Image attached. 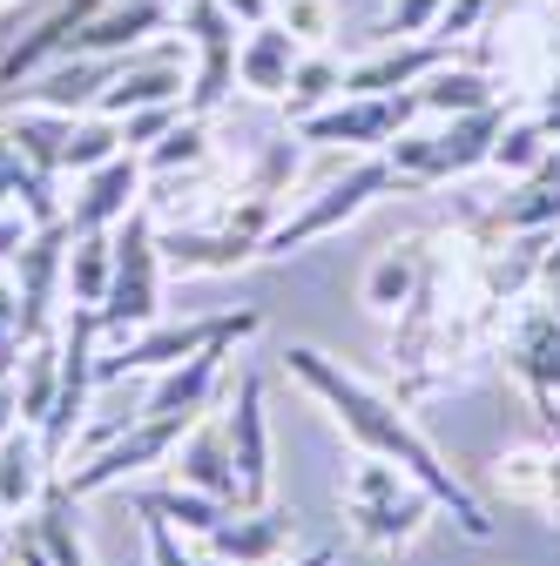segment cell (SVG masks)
<instances>
[{"instance_id": "6da1fadb", "label": "cell", "mask_w": 560, "mask_h": 566, "mask_svg": "<svg viewBox=\"0 0 560 566\" xmlns=\"http://www.w3.org/2000/svg\"><path fill=\"white\" fill-rule=\"evenodd\" d=\"M284 371H291V385H304V391L338 418V432L352 439L359 452L392 459L398 472H412L418 485H426V492H433V506H446L453 526H459L466 539H494V520H486V506L473 500V485L433 452V439L418 432V424H412L385 391H372L359 371H344L331 350H318V344H291V350H284Z\"/></svg>"}, {"instance_id": "7a4b0ae2", "label": "cell", "mask_w": 560, "mask_h": 566, "mask_svg": "<svg viewBox=\"0 0 560 566\" xmlns=\"http://www.w3.org/2000/svg\"><path fill=\"white\" fill-rule=\"evenodd\" d=\"M344 520H352V539L372 553H405L433 520V492L412 472H398L392 459L359 452V465L344 472Z\"/></svg>"}, {"instance_id": "3957f363", "label": "cell", "mask_w": 560, "mask_h": 566, "mask_svg": "<svg viewBox=\"0 0 560 566\" xmlns=\"http://www.w3.org/2000/svg\"><path fill=\"white\" fill-rule=\"evenodd\" d=\"M514 108L494 102V108H473V115H446L439 128H405L385 163H392V189H439V182H459L473 169H486V156H494V135Z\"/></svg>"}, {"instance_id": "277c9868", "label": "cell", "mask_w": 560, "mask_h": 566, "mask_svg": "<svg viewBox=\"0 0 560 566\" xmlns=\"http://www.w3.org/2000/svg\"><path fill=\"white\" fill-rule=\"evenodd\" d=\"M163 230H156V209L135 202L128 217L115 223V276H108V297H102V337H135L163 324Z\"/></svg>"}, {"instance_id": "5b68a950", "label": "cell", "mask_w": 560, "mask_h": 566, "mask_svg": "<svg viewBox=\"0 0 560 566\" xmlns=\"http://www.w3.org/2000/svg\"><path fill=\"white\" fill-rule=\"evenodd\" d=\"M378 196H392V163H385V156H352L338 182H324L318 196H304L298 209H284V217L270 223L263 256H291V250H304V243H318V237L344 230L352 217H365Z\"/></svg>"}, {"instance_id": "8992f818", "label": "cell", "mask_w": 560, "mask_h": 566, "mask_svg": "<svg viewBox=\"0 0 560 566\" xmlns=\"http://www.w3.org/2000/svg\"><path fill=\"white\" fill-rule=\"evenodd\" d=\"M189 424H196V418H149V411H135L115 439H102L95 452H82V459L68 465L61 479H68V492H75V500L115 492V485H128V479H143V472L169 465V452L183 446Z\"/></svg>"}, {"instance_id": "52a82bcc", "label": "cell", "mask_w": 560, "mask_h": 566, "mask_svg": "<svg viewBox=\"0 0 560 566\" xmlns=\"http://www.w3.org/2000/svg\"><path fill=\"white\" fill-rule=\"evenodd\" d=\"M176 34L189 48V95L183 108L189 115H217L237 88V41H243V21L224 8V0H176Z\"/></svg>"}, {"instance_id": "ba28073f", "label": "cell", "mask_w": 560, "mask_h": 566, "mask_svg": "<svg viewBox=\"0 0 560 566\" xmlns=\"http://www.w3.org/2000/svg\"><path fill=\"white\" fill-rule=\"evenodd\" d=\"M426 115L418 108V88H398V95H338L331 108L291 122L298 142H318V149H344V156H385L392 142Z\"/></svg>"}, {"instance_id": "9c48e42d", "label": "cell", "mask_w": 560, "mask_h": 566, "mask_svg": "<svg viewBox=\"0 0 560 566\" xmlns=\"http://www.w3.org/2000/svg\"><path fill=\"white\" fill-rule=\"evenodd\" d=\"M263 331V317L257 311H217V317H183V324H149V331H135V337H122L108 358H95V385H115V378H128V371H169V365H183L189 350H203L209 337H257Z\"/></svg>"}, {"instance_id": "30bf717a", "label": "cell", "mask_w": 560, "mask_h": 566, "mask_svg": "<svg viewBox=\"0 0 560 566\" xmlns=\"http://www.w3.org/2000/svg\"><path fill=\"white\" fill-rule=\"evenodd\" d=\"M68 243H75L68 223H34V237L8 263L14 270V291H21V324H14L21 344L48 337L54 331V304H68Z\"/></svg>"}, {"instance_id": "8fae6325", "label": "cell", "mask_w": 560, "mask_h": 566, "mask_svg": "<svg viewBox=\"0 0 560 566\" xmlns=\"http://www.w3.org/2000/svg\"><path fill=\"white\" fill-rule=\"evenodd\" d=\"M75 506H82V500L68 492V479H54V485L41 492V506H34V513L8 520V553H14L21 566H95Z\"/></svg>"}, {"instance_id": "7c38bea8", "label": "cell", "mask_w": 560, "mask_h": 566, "mask_svg": "<svg viewBox=\"0 0 560 566\" xmlns=\"http://www.w3.org/2000/svg\"><path fill=\"white\" fill-rule=\"evenodd\" d=\"M224 439L237 459V506H270V485H277V459H270V411H263V378L243 371L237 398L224 411Z\"/></svg>"}, {"instance_id": "4fadbf2b", "label": "cell", "mask_w": 560, "mask_h": 566, "mask_svg": "<svg viewBox=\"0 0 560 566\" xmlns=\"http://www.w3.org/2000/svg\"><path fill=\"white\" fill-rule=\"evenodd\" d=\"M143 189H149V169H143V156L135 149H122V156H108L102 169H89V176H75V196L61 202V223L75 230V237H89V230H115L135 202H143Z\"/></svg>"}, {"instance_id": "5bb4252c", "label": "cell", "mask_w": 560, "mask_h": 566, "mask_svg": "<svg viewBox=\"0 0 560 566\" xmlns=\"http://www.w3.org/2000/svg\"><path fill=\"white\" fill-rule=\"evenodd\" d=\"M237 344H243V337H209L203 350H189L183 365L156 371L143 411H149V418H203L209 405H217V391H224V365L237 358Z\"/></svg>"}, {"instance_id": "9a60e30c", "label": "cell", "mask_w": 560, "mask_h": 566, "mask_svg": "<svg viewBox=\"0 0 560 566\" xmlns=\"http://www.w3.org/2000/svg\"><path fill=\"white\" fill-rule=\"evenodd\" d=\"M459 48L453 41H426V34H412V41H378L372 54L359 61H344V95H398V88H418L433 75L439 61H453Z\"/></svg>"}, {"instance_id": "2e32d148", "label": "cell", "mask_w": 560, "mask_h": 566, "mask_svg": "<svg viewBox=\"0 0 560 566\" xmlns=\"http://www.w3.org/2000/svg\"><path fill=\"white\" fill-rule=\"evenodd\" d=\"M115 67H122V54H61L41 75H28L14 95L34 108H54V115H89L102 102V88L115 82Z\"/></svg>"}, {"instance_id": "e0dca14e", "label": "cell", "mask_w": 560, "mask_h": 566, "mask_svg": "<svg viewBox=\"0 0 560 566\" xmlns=\"http://www.w3.org/2000/svg\"><path fill=\"white\" fill-rule=\"evenodd\" d=\"M263 256V243L250 230H237L230 217L217 223H183V230H163V270L169 276H217V270H237Z\"/></svg>"}, {"instance_id": "ac0fdd59", "label": "cell", "mask_w": 560, "mask_h": 566, "mask_svg": "<svg viewBox=\"0 0 560 566\" xmlns=\"http://www.w3.org/2000/svg\"><path fill=\"white\" fill-rule=\"evenodd\" d=\"M298 61H304V41L270 14V21L243 28V41H237V88L257 95V102H284V95H291V75H298Z\"/></svg>"}, {"instance_id": "d6986e66", "label": "cell", "mask_w": 560, "mask_h": 566, "mask_svg": "<svg viewBox=\"0 0 560 566\" xmlns=\"http://www.w3.org/2000/svg\"><path fill=\"white\" fill-rule=\"evenodd\" d=\"M291 533H298V520L284 506H230L224 526L209 533L203 546L217 559H230V566H277L291 553Z\"/></svg>"}, {"instance_id": "ffe728a7", "label": "cell", "mask_w": 560, "mask_h": 566, "mask_svg": "<svg viewBox=\"0 0 560 566\" xmlns=\"http://www.w3.org/2000/svg\"><path fill=\"white\" fill-rule=\"evenodd\" d=\"M169 479L237 506V459H230V439H224V418L217 411H203L189 432H183V446L169 452Z\"/></svg>"}, {"instance_id": "44dd1931", "label": "cell", "mask_w": 560, "mask_h": 566, "mask_svg": "<svg viewBox=\"0 0 560 566\" xmlns=\"http://www.w3.org/2000/svg\"><path fill=\"white\" fill-rule=\"evenodd\" d=\"M48 485H54V459H48L41 432H34V424H14V432L0 439V513H8V520L34 513Z\"/></svg>"}, {"instance_id": "7402d4cb", "label": "cell", "mask_w": 560, "mask_h": 566, "mask_svg": "<svg viewBox=\"0 0 560 566\" xmlns=\"http://www.w3.org/2000/svg\"><path fill=\"white\" fill-rule=\"evenodd\" d=\"M507 365L527 378V391H533L540 405H553V391H560V324H553L547 297L520 311V324H514V344H507Z\"/></svg>"}, {"instance_id": "603a6c76", "label": "cell", "mask_w": 560, "mask_h": 566, "mask_svg": "<svg viewBox=\"0 0 560 566\" xmlns=\"http://www.w3.org/2000/svg\"><path fill=\"white\" fill-rule=\"evenodd\" d=\"M418 276H426V243H392V250H378V256L365 263L359 304H365L372 317H398V311L412 304V291H418Z\"/></svg>"}, {"instance_id": "cb8c5ba5", "label": "cell", "mask_w": 560, "mask_h": 566, "mask_svg": "<svg viewBox=\"0 0 560 566\" xmlns=\"http://www.w3.org/2000/svg\"><path fill=\"white\" fill-rule=\"evenodd\" d=\"M494 102H500V82L486 75L479 61H459V54L439 61L433 75L418 82V108L439 115V122H446V115H473V108H494Z\"/></svg>"}, {"instance_id": "d4e9b609", "label": "cell", "mask_w": 560, "mask_h": 566, "mask_svg": "<svg viewBox=\"0 0 560 566\" xmlns=\"http://www.w3.org/2000/svg\"><path fill=\"white\" fill-rule=\"evenodd\" d=\"M14 405H21V424H48V411H54V398H61V331H48V337H34V344H21V358H14Z\"/></svg>"}, {"instance_id": "484cf974", "label": "cell", "mask_w": 560, "mask_h": 566, "mask_svg": "<svg viewBox=\"0 0 560 566\" xmlns=\"http://www.w3.org/2000/svg\"><path fill=\"white\" fill-rule=\"evenodd\" d=\"M494 230H507V237H553V230H560V182L520 176V182L494 202Z\"/></svg>"}, {"instance_id": "4316f807", "label": "cell", "mask_w": 560, "mask_h": 566, "mask_svg": "<svg viewBox=\"0 0 560 566\" xmlns=\"http://www.w3.org/2000/svg\"><path fill=\"white\" fill-rule=\"evenodd\" d=\"M108 276H115V230H89V237L68 243V304L102 311Z\"/></svg>"}, {"instance_id": "83f0119b", "label": "cell", "mask_w": 560, "mask_h": 566, "mask_svg": "<svg viewBox=\"0 0 560 566\" xmlns=\"http://www.w3.org/2000/svg\"><path fill=\"white\" fill-rule=\"evenodd\" d=\"M143 513H163L183 539H209L224 526V513H230V500H209V492H196V485H156V492H143Z\"/></svg>"}, {"instance_id": "f1b7e54d", "label": "cell", "mask_w": 560, "mask_h": 566, "mask_svg": "<svg viewBox=\"0 0 560 566\" xmlns=\"http://www.w3.org/2000/svg\"><path fill=\"white\" fill-rule=\"evenodd\" d=\"M547 149H553V135H547V128H540V115L527 108V115H507V122H500L486 169H494V176H507V182H520V176H533V169L547 163Z\"/></svg>"}, {"instance_id": "f546056e", "label": "cell", "mask_w": 560, "mask_h": 566, "mask_svg": "<svg viewBox=\"0 0 560 566\" xmlns=\"http://www.w3.org/2000/svg\"><path fill=\"white\" fill-rule=\"evenodd\" d=\"M128 142H122V122L115 115H102V108H89V115H75L68 122V142H61V176H89V169H102L108 156H122Z\"/></svg>"}, {"instance_id": "4dcf8cb0", "label": "cell", "mask_w": 560, "mask_h": 566, "mask_svg": "<svg viewBox=\"0 0 560 566\" xmlns=\"http://www.w3.org/2000/svg\"><path fill=\"white\" fill-rule=\"evenodd\" d=\"M338 95H344V61H338L331 48H304L298 75H291V95H284V115H291V122H304V115L331 108Z\"/></svg>"}, {"instance_id": "1f68e13d", "label": "cell", "mask_w": 560, "mask_h": 566, "mask_svg": "<svg viewBox=\"0 0 560 566\" xmlns=\"http://www.w3.org/2000/svg\"><path fill=\"white\" fill-rule=\"evenodd\" d=\"M209 115H189L183 108V122L156 142V149H143V169L149 176H183V169H209Z\"/></svg>"}, {"instance_id": "d6a6232c", "label": "cell", "mask_w": 560, "mask_h": 566, "mask_svg": "<svg viewBox=\"0 0 560 566\" xmlns=\"http://www.w3.org/2000/svg\"><path fill=\"white\" fill-rule=\"evenodd\" d=\"M68 122H75V115H54V108H34V102H28L21 115H8L0 128L21 142V156H28L41 176H61V142H68Z\"/></svg>"}, {"instance_id": "836d02e7", "label": "cell", "mask_w": 560, "mask_h": 566, "mask_svg": "<svg viewBox=\"0 0 560 566\" xmlns=\"http://www.w3.org/2000/svg\"><path fill=\"white\" fill-rule=\"evenodd\" d=\"M298 169H304V142H298V128H291V135H277V142H263V149H257L243 189H250V196H270V202H284L291 182H298Z\"/></svg>"}, {"instance_id": "e575fe53", "label": "cell", "mask_w": 560, "mask_h": 566, "mask_svg": "<svg viewBox=\"0 0 560 566\" xmlns=\"http://www.w3.org/2000/svg\"><path fill=\"white\" fill-rule=\"evenodd\" d=\"M277 21H284L304 48H331V34H338V8H331V0H277Z\"/></svg>"}, {"instance_id": "d590c367", "label": "cell", "mask_w": 560, "mask_h": 566, "mask_svg": "<svg viewBox=\"0 0 560 566\" xmlns=\"http://www.w3.org/2000/svg\"><path fill=\"white\" fill-rule=\"evenodd\" d=\"M540 465H547V446H520V452H507L500 459V492H507V500H520V506H533L540 500Z\"/></svg>"}, {"instance_id": "8d00e7d4", "label": "cell", "mask_w": 560, "mask_h": 566, "mask_svg": "<svg viewBox=\"0 0 560 566\" xmlns=\"http://www.w3.org/2000/svg\"><path fill=\"white\" fill-rule=\"evenodd\" d=\"M439 8H446V0H385L378 41H412V34H433V28H439Z\"/></svg>"}, {"instance_id": "74e56055", "label": "cell", "mask_w": 560, "mask_h": 566, "mask_svg": "<svg viewBox=\"0 0 560 566\" xmlns=\"http://www.w3.org/2000/svg\"><path fill=\"white\" fill-rule=\"evenodd\" d=\"M500 8H507V0H446V8H439V28H433V34L459 48V41L486 34V21H494Z\"/></svg>"}, {"instance_id": "f35d334b", "label": "cell", "mask_w": 560, "mask_h": 566, "mask_svg": "<svg viewBox=\"0 0 560 566\" xmlns=\"http://www.w3.org/2000/svg\"><path fill=\"white\" fill-rule=\"evenodd\" d=\"M115 122H122V142H128L135 156H143V149H156V142L183 122V102H163V108H128V115H115Z\"/></svg>"}, {"instance_id": "ab89813d", "label": "cell", "mask_w": 560, "mask_h": 566, "mask_svg": "<svg viewBox=\"0 0 560 566\" xmlns=\"http://www.w3.org/2000/svg\"><path fill=\"white\" fill-rule=\"evenodd\" d=\"M149 520V566H203L189 546H183V533L163 520V513H143Z\"/></svg>"}, {"instance_id": "60d3db41", "label": "cell", "mask_w": 560, "mask_h": 566, "mask_svg": "<svg viewBox=\"0 0 560 566\" xmlns=\"http://www.w3.org/2000/svg\"><path fill=\"white\" fill-rule=\"evenodd\" d=\"M14 324H21V291H14V283H0V371H14V358H21Z\"/></svg>"}, {"instance_id": "b9f144b4", "label": "cell", "mask_w": 560, "mask_h": 566, "mask_svg": "<svg viewBox=\"0 0 560 566\" xmlns=\"http://www.w3.org/2000/svg\"><path fill=\"white\" fill-rule=\"evenodd\" d=\"M28 237H34V217L8 202V209H0V270H8V263L21 256V243H28Z\"/></svg>"}, {"instance_id": "7bdbcfd3", "label": "cell", "mask_w": 560, "mask_h": 566, "mask_svg": "<svg viewBox=\"0 0 560 566\" xmlns=\"http://www.w3.org/2000/svg\"><path fill=\"white\" fill-rule=\"evenodd\" d=\"M533 513H547L560 526V452H547V465H540V500H533Z\"/></svg>"}, {"instance_id": "ee69618b", "label": "cell", "mask_w": 560, "mask_h": 566, "mask_svg": "<svg viewBox=\"0 0 560 566\" xmlns=\"http://www.w3.org/2000/svg\"><path fill=\"white\" fill-rule=\"evenodd\" d=\"M533 115H540V128H547V135L560 142V75H553V82H547V88L533 95Z\"/></svg>"}, {"instance_id": "f6af8a7d", "label": "cell", "mask_w": 560, "mask_h": 566, "mask_svg": "<svg viewBox=\"0 0 560 566\" xmlns=\"http://www.w3.org/2000/svg\"><path fill=\"white\" fill-rule=\"evenodd\" d=\"M224 8H230L243 28H257V21H270V14H277V0H224Z\"/></svg>"}, {"instance_id": "bcb514c9", "label": "cell", "mask_w": 560, "mask_h": 566, "mask_svg": "<svg viewBox=\"0 0 560 566\" xmlns=\"http://www.w3.org/2000/svg\"><path fill=\"white\" fill-rule=\"evenodd\" d=\"M14 424H21V405H14V378L0 371V439H8Z\"/></svg>"}, {"instance_id": "7dc6e473", "label": "cell", "mask_w": 560, "mask_h": 566, "mask_svg": "<svg viewBox=\"0 0 560 566\" xmlns=\"http://www.w3.org/2000/svg\"><path fill=\"white\" fill-rule=\"evenodd\" d=\"M533 176H547V182H560V142H553V149H547V163H540Z\"/></svg>"}, {"instance_id": "c3c4849f", "label": "cell", "mask_w": 560, "mask_h": 566, "mask_svg": "<svg viewBox=\"0 0 560 566\" xmlns=\"http://www.w3.org/2000/svg\"><path fill=\"white\" fill-rule=\"evenodd\" d=\"M291 566H331V546H318V553H304V559H291Z\"/></svg>"}, {"instance_id": "681fc988", "label": "cell", "mask_w": 560, "mask_h": 566, "mask_svg": "<svg viewBox=\"0 0 560 566\" xmlns=\"http://www.w3.org/2000/svg\"><path fill=\"white\" fill-rule=\"evenodd\" d=\"M540 297H547V311H553V324H560V283H547Z\"/></svg>"}, {"instance_id": "f907efd6", "label": "cell", "mask_w": 560, "mask_h": 566, "mask_svg": "<svg viewBox=\"0 0 560 566\" xmlns=\"http://www.w3.org/2000/svg\"><path fill=\"white\" fill-rule=\"evenodd\" d=\"M0 566H21V559H14V553H8V546H0Z\"/></svg>"}, {"instance_id": "816d5d0a", "label": "cell", "mask_w": 560, "mask_h": 566, "mask_svg": "<svg viewBox=\"0 0 560 566\" xmlns=\"http://www.w3.org/2000/svg\"><path fill=\"white\" fill-rule=\"evenodd\" d=\"M203 566H230V559H217V553H209V559H203Z\"/></svg>"}, {"instance_id": "f5cc1de1", "label": "cell", "mask_w": 560, "mask_h": 566, "mask_svg": "<svg viewBox=\"0 0 560 566\" xmlns=\"http://www.w3.org/2000/svg\"><path fill=\"white\" fill-rule=\"evenodd\" d=\"M0 209H8V189H0Z\"/></svg>"}, {"instance_id": "db71d44e", "label": "cell", "mask_w": 560, "mask_h": 566, "mask_svg": "<svg viewBox=\"0 0 560 566\" xmlns=\"http://www.w3.org/2000/svg\"><path fill=\"white\" fill-rule=\"evenodd\" d=\"M547 8H560V0H547Z\"/></svg>"}]
</instances>
